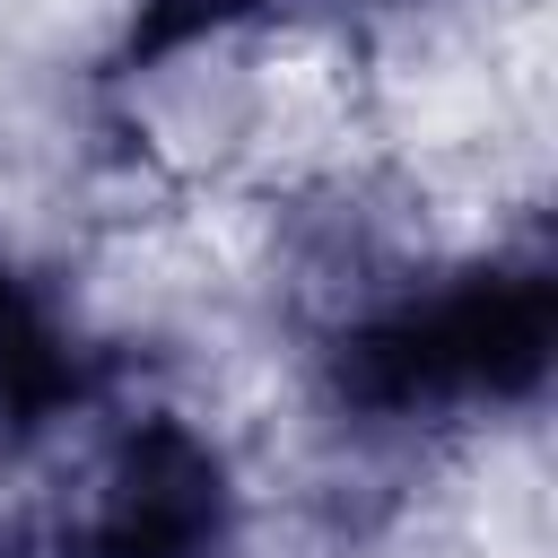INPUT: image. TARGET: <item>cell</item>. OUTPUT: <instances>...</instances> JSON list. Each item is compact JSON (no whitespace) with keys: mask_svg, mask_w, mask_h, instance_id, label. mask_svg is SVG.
<instances>
[{"mask_svg":"<svg viewBox=\"0 0 558 558\" xmlns=\"http://www.w3.org/2000/svg\"><path fill=\"white\" fill-rule=\"evenodd\" d=\"M549 357H558V270L523 253V262H471L349 323L331 349V392L357 418L506 410L549 384Z\"/></svg>","mask_w":558,"mask_h":558,"instance_id":"1","label":"cell"},{"mask_svg":"<svg viewBox=\"0 0 558 558\" xmlns=\"http://www.w3.org/2000/svg\"><path fill=\"white\" fill-rule=\"evenodd\" d=\"M227 541H235V471L174 410L131 418L96 453L61 523V558H227Z\"/></svg>","mask_w":558,"mask_h":558,"instance_id":"2","label":"cell"},{"mask_svg":"<svg viewBox=\"0 0 558 558\" xmlns=\"http://www.w3.org/2000/svg\"><path fill=\"white\" fill-rule=\"evenodd\" d=\"M70 392H78V349L61 340V323L44 314V296L0 262V410L17 427H35Z\"/></svg>","mask_w":558,"mask_h":558,"instance_id":"3","label":"cell"},{"mask_svg":"<svg viewBox=\"0 0 558 558\" xmlns=\"http://www.w3.org/2000/svg\"><path fill=\"white\" fill-rule=\"evenodd\" d=\"M270 0H131V26H122V70H157V61H174V52H192V44H209V35H227V26H244V17H262Z\"/></svg>","mask_w":558,"mask_h":558,"instance_id":"4","label":"cell"},{"mask_svg":"<svg viewBox=\"0 0 558 558\" xmlns=\"http://www.w3.org/2000/svg\"><path fill=\"white\" fill-rule=\"evenodd\" d=\"M0 558H9V541H0Z\"/></svg>","mask_w":558,"mask_h":558,"instance_id":"5","label":"cell"}]
</instances>
